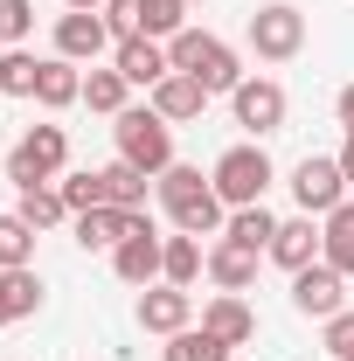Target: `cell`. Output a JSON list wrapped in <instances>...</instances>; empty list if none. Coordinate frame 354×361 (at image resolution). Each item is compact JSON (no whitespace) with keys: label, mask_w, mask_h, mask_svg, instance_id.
<instances>
[{"label":"cell","mask_w":354,"mask_h":361,"mask_svg":"<svg viewBox=\"0 0 354 361\" xmlns=\"http://www.w3.org/2000/svg\"><path fill=\"white\" fill-rule=\"evenodd\" d=\"M42 313V278H35V264L21 271H0V326H21V319Z\"/></svg>","instance_id":"20"},{"label":"cell","mask_w":354,"mask_h":361,"mask_svg":"<svg viewBox=\"0 0 354 361\" xmlns=\"http://www.w3.org/2000/svg\"><path fill=\"white\" fill-rule=\"evenodd\" d=\"M181 7H188V14H195V7H202V0H181Z\"/></svg>","instance_id":"37"},{"label":"cell","mask_w":354,"mask_h":361,"mask_svg":"<svg viewBox=\"0 0 354 361\" xmlns=\"http://www.w3.org/2000/svg\"><path fill=\"white\" fill-rule=\"evenodd\" d=\"M167 63H174L181 77H195L209 97H229V90L243 84V63H236V49L222 42V35H209V28H181L174 42H167Z\"/></svg>","instance_id":"2"},{"label":"cell","mask_w":354,"mask_h":361,"mask_svg":"<svg viewBox=\"0 0 354 361\" xmlns=\"http://www.w3.org/2000/svg\"><path fill=\"white\" fill-rule=\"evenodd\" d=\"M292 202H299V216H334V209L348 202V174H341V160L306 153V160L292 167Z\"/></svg>","instance_id":"7"},{"label":"cell","mask_w":354,"mask_h":361,"mask_svg":"<svg viewBox=\"0 0 354 361\" xmlns=\"http://www.w3.org/2000/svg\"><path fill=\"white\" fill-rule=\"evenodd\" d=\"M97 174H104V209H146V180L153 174H139L133 160H111Z\"/></svg>","instance_id":"24"},{"label":"cell","mask_w":354,"mask_h":361,"mask_svg":"<svg viewBox=\"0 0 354 361\" xmlns=\"http://www.w3.org/2000/svg\"><path fill=\"white\" fill-rule=\"evenodd\" d=\"M153 195H160V209L174 216L181 236H222L229 229V209H222V195L202 180V167H167V174L153 180Z\"/></svg>","instance_id":"1"},{"label":"cell","mask_w":354,"mask_h":361,"mask_svg":"<svg viewBox=\"0 0 354 361\" xmlns=\"http://www.w3.org/2000/svg\"><path fill=\"white\" fill-rule=\"evenodd\" d=\"M292 306L306 319H334V313H348V278L326 264H306V271H292Z\"/></svg>","instance_id":"9"},{"label":"cell","mask_w":354,"mask_h":361,"mask_svg":"<svg viewBox=\"0 0 354 361\" xmlns=\"http://www.w3.org/2000/svg\"><path fill=\"white\" fill-rule=\"evenodd\" d=\"M70 7H90V14H97V7H104V0H70Z\"/></svg>","instance_id":"36"},{"label":"cell","mask_w":354,"mask_h":361,"mask_svg":"<svg viewBox=\"0 0 354 361\" xmlns=\"http://www.w3.org/2000/svg\"><path fill=\"white\" fill-rule=\"evenodd\" d=\"M35 236L42 229H28L14 209L0 216V271H21V264H35Z\"/></svg>","instance_id":"28"},{"label":"cell","mask_w":354,"mask_h":361,"mask_svg":"<svg viewBox=\"0 0 354 361\" xmlns=\"http://www.w3.org/2000/svg\"><path fill=\"white\" fill-rule=\"evenodd\" d=\"M139 326L167 341L181 326H195V299H188L181 285H146V292H139Z\"/></svg>","instance_id":"12"},{"label":"cell","mask_w":354,"mask_h":361,"mask_svg":"<svg viewBox=\"0 0 354 361\" xmlns=\"http://www.w3.org/2000/svg\"><path fill=\"white\" fill-rule=\"evenodd\" d=\"M14 216H21L28 229H56L63 216H70V202H63V195H56V180H49V188H21V202H14Z\"/></svg>","instance_id":"26"},{"label":"cell","mask_w":354,"mask_h":361,"mask_svg":"<svg viewBox=\"0 0 354 361\" xmlns=\"http://www.w3.org/2000/svg\"><path fill=\"white\" fill-rule=\"evenodd\" d=\"M139 223H153L146 209H84L77 216V250H118Z\"/></svg>","instance_id":"13"},{"label":"cell","mask_w":354,"mask_h":361,"mask_svg":"<svg viewBox=\"0 0 354 361\" xmlns=\"http://www.w3.org/2000/svg\"><path fill=\"white\" fill-rule=\"evenodd\" d=\"M181 28H188V7H181V0H139V35L174 42Z\"/></svg>","instance_id":"29"},{"label":"cell","mask_w":354,"mask_h":361,"mask_svg":"<svg viewBox=\"0 0 354 361\" xmlns=\"http://www.w3.org/2000/svg\"><path fill=\"white\" fill-rule=\"evenodd\" d=\"M35 104H42V111H70V104H84V63H70V56H42Z\"/></svg>","instance_id":"15"},{"label":"cell","mask_w":354,"mask_h":361,"mask_svg":"<svg viewBox=\"0 0 354 361\" xmlns=\"http://www.w3.org/2000/svg\"><path fill=\"white\" fill-rule=\"evenodd\" d=\"M278 180V167H271V153L257 146V139H243V146H229L216 167H209V188L222 195V209H250V202H264V188Z\"/></svg>","instance_id":"4"},{"label":"cell","mask_w":354,"mask_h":361,"mask_svg":"<svg viewBox=\"0 0 354 361\" xmlns=\"http://www.w3.org/2000/svg\"><path fill=\"white\" fill-rule=\"evenodd\" d=\"M229 243H243V250H271V236H278V216H271L264 202H250V209H229V229H222Z\"/></svg>","instance_id":"25"},{"label":"cell","mask_w":354,"mask_h":361,"mask_svg":"<svg viewBox=\"0 0 354 361\" xmlns=\"http://www.w3.org/2000/svg\"><path fill=\"white\" fill-rule=\"evenodd\" d=\"M202 326H209L216 341H229V348H250V341H257V313H250L243 292H216V299L202 306Z\"/></svg>","instance_id":"14"},{"label":"cell","mask_w":354,"mask_h":361,"mask_svg":"<svg viewBox=\"0 0 354 361\" xmlns=\"http://www.w3.org/2000/svg\"><path fill=\"white\" fill-rule=\"evenodd\" d=\"M111 63H118V77H126V84H139V90H153L167 70H174V63H167V42H153V35L118 42V56H111Z\"/></svg>","instance_id":"19"},{"label":"cell","mask_w":354,"mask_h":361,"mask_svg":"<svg viewBox=\"0 0 354 361\" xmlns=\"http://www.w3.org/2000/svg\"><path fill=\"white\" fill-rule=\"evenodd\" d=\"M334 111H341V126L354 133V84H341V97H334Z\"/></svg>","instance_id":"34"},{"label":"cell","mask_w":354,"mask_h":361,"mask_svg":"<svg viewBox=\"0 0 354 361\" xmlns=\"http://www.w3.org/2000/svg\"><path fill=\"white\" fill-rule=\"evenodd\" d=\"M56 195L70 202V216H84V209H104V174H63V180H56Z\"/></svg>","instance_id":"31"},{"label":"cell","mask_w":354,"mask_h":361,"mask_svg":"<svg viewBox=\"0 0 354 361\" xmlns=\"http://www.w3.org/2000/svg\"><path fill=\"white\" fill-rule=\"evenodd\" d=\"M167 126H188V118H202V104H209V90L195 84V77H181V70H167L160 84H153V97H146Z\"/></svg>","instance_id":"18"},{"label":"cell","mask_w":354,"mask_h":361,"mask_svg":"<svg viewBox=\"0 0 354 361\" xmlns=\"http://www.w3.org/2000/svg\"><path fill=\"white\" fill-rule=\"evenodd\" d=\"M209 271V257H202V236H167V257H160V285H195Z\"/></svg>","instance_id":"22"},{"label":"cell","mask_w":354,"mask_h":361,"mask_svg":"<svg viewBox=\"0 0 354 361\" xmlns=\"http://www.w3.org/2000/svg\"><path fill=\"white\" fill-rule=\"evenodd\" d=\"M236 348L229 341H216L209 326H181V334H167V348H160V361H229Z\"/></svg>","instance_id":"23"},{"label":"cell","mask_w":354,"mask_h":361,"mask_svg":"<svg viewBox=\"0 0 354 361\" xmlns=\"http://www.w3.org/2000/svg\"><path fill=\"white\" fill-rule=\"evenodd\" d=\"M278 271H306L319 264V223L312 216H292V223H278V236H271V250H264Z\"/></svg>","instance_id":"16"},{"label":"cell","mask_w":354,"mask_h":361,"mask_svg":"<svg viewBox=\"0 0 354 361\" xmlns=\"http://www.w3.org/2000/svg\"><path fill=\"white\" fill-rule=\"evenodd\" d=\"M111 42V28H104V14H90V7H70L63 21H56V56H70V63H97Z\"/></svg>","instance_id":"11"},{"label":"cell","mask_w":354,"mask_h":361,"mask_svg":"<svg viewBox=\"0 0 354 361\" xmlns=\"http://www.w3.org/2000/svg\"><path fill=\"white\" fill-rule=\"evenodd\" d=\"M111 139H118V160H133L139 174H167L174 167V126L153 111V104H126L118 118H111Z\"/></svg>","instance_id":"3"},{"label":"cell","mask_w":354,"mask_h":361,"mask_svg":"<svg viewBox=\"0 0 354 361\" xmlns=\"http://www.w3.org/2000/svg\"><path fill=\"white\" fill-rule=\"evenodd\" d=\"M334 160H341V174H348V188H354V133L341 139V153H334Z\"/></svg>","instance_id":"35"},{"label":"cell","mask_w":354,"mask_h":361,"mask_svg":"<svg viewBox=\"0 0 354 361\" xmlns=\"http://www.w3.org/2000/svg\"><path fill=\"white\" fill-rule=\"evenodd\" d=\"M35 77H42V56H28V49H7L0 56V90L7 97H35Z\"/></svg>","instance_id":"30"},{"label":"cell","mask_w":354,"mask_h":361,"mask_svg":"<svg viewBox=\"0 0 354 361\" xmlns=\"http://www.w3.org/2000/svg\"><path fill=\"white\" fill-rule=\"evenodd\" d=\"M319 326H326V355L354 361V313H334V319H319Z\"/></svg>","instance_id":"33"},{"label":"cell","mask_w":354,"mask_h":361,"mask_svg":"<svg viewBox=\"0 0 354 361\" xmlns=\"http://www.w3.org/2000/svg\"><path fill=\"white\" fill-rule=\"evenodd\" d=\"M257 264H264V250H243V243H229V236L209 243V278H216L222 292H250V285H257Z\"/></svg>","instance_id":"17"},{"label":"cell","mask_w":354,"mask_h":361,"mask_svg":"<svg viewBox=\"0 0 354 361\" xmlns=\"http://www.w3.org/2000/svg\"><path fill=\"white\" fill-rule=\"evenodd\" d=\"M126 77H118V63H111V70H97V63H90V77H84V104L90 111H104V118H118V111H126Z\"/></svg>","instance_id":"27"},{"label":"cell","mask_w":354,"mask_h":361,"mask_svg":"<svg viewBox=\"0 0 354 361\" xmlns=\"http://www.w3.org/2000/svg\"><path fill=\"white\" fill-rule=\"evenodd\" d=\"M250 49H257V63H292L299 49H306V14L292 7V0H271V7H257L250 14Z\"/></svg>","instance_id":"6"},{"label":"cell","mask_w":354,"mask_h":361,"mask_svg":"<svg viewBox=\"0 0 354 361\" xmlns=\"http://www.w3.org/2000/svg\"><path fill=\"white\" fill-rule=\"evenodd\" d=\"M28 28H35V0H0V42L28 49Z\"/></svg>","instance_id":"32"},{"label":"cell","mask_w":354,"mask_h":361,"mask_svg":"<svg viewBox=\"0 0 354 361\" xmlns=\"http://www.w3.org/2000/svg\"><path fill=\"white\" fill-rule=\"evenodd\" d=\"M63 167H70V133L63 126H28L21 146L7 153V180L14 188H49Z\"/></svg>","instance_id":"5"},{"label":"cell","mask_w":354,"mask_h":361,"mask_svg":"<svg viewBox=\"0 0 354 361\" xmlns=\"http://www.w3.org/2000/svg\"><path fill=\"white\" fill-rule=\"evenodd\" d=\"M160 257H167V236H160L153 223H139L133 236L111 250V271H118L126 285H139V292H146V285H160Z\"/></svg>","instance_id":"10"},{"label":"cell","mask_w":354,"mask_h":361,"mask_svg":"<svg viewBox=\"0 0 354 361\" xmlns=\"http://www.w3.org/2000/svg\"><path fill=\"white\" fill-rule=\"evenodd\" d=\"M229 111H236V126L250 139H271V133H285V84H271V77H243V84L229 90Z\"/></svg>","instance_id":"8"},{"label":"cell","mask_w":354,"mask_h":361,"mask_svg":"<svg viewBox=\"0 0 354 361\" xmlns=\"http://www.w3.org/2000/svg\"><path fill=\"white\" fill-rule=\"evenodd\" d=\"M319 257L341 271V278H354V195L334 216H319Z\"/></svg>","instance_id":"21"}]
</instances>
